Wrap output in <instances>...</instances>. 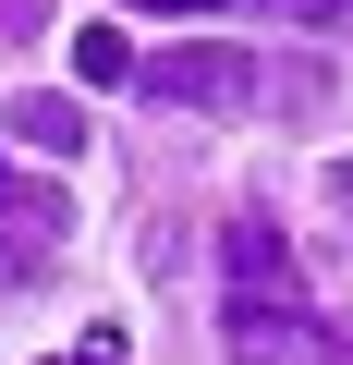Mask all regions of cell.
<instances>
[{
  "label": "cell",
  "mask_w": 353,
  "mask_h": 365,
  "mask_svg": "<svg viewBox=\"0 0 353 365\" xmlns=\"http://www.w3.org/2000/svg\"><path fill=\"white\" fill-rule=\"evenodd\" d=\"M134 86H146L158 110H244V98H256V61H244L232 37H183V49L134 61Z\"/></svg>",
  "instance_id": "cell-1"
},
{
  "label": "cell",
  "mask_w": 353,
  "mask_h": 365,
  "mask_svg": "<svg viewBox=\"0 0 353 365\" xmlns=\"http://www.w3.org/2000/svg\"><path fill=\"white\" fill-rule=\"evenodd\" d=\"M220 341H232V365H317V317H305V304L232 292V304H220Z\"/></svg>",
  "instance_id": "cell-2"
},
{
  "label": "cell",
  "mask_w": 353,
  "mask_h": 365,
  "mask_svg": "<svg viewBox=\"0 0 353 365\" xmlns=\"http://www.w3.org/2000/svg\"><path fill=\"white\" fill-rule=\"evenodd\" d=\"M220 268H232V292H256V304H305V280H292V256H280L268 220H232V232H220Z\"/></svg>",
  "instance_id": "cell-3"
},
{
  "label": "cell",
  "mask_w": 353,
  "mask_h": 365,
  "mask_svg": "<svg viewBox=\"0 0 353 365\" xmlns=\"http://www.w3.org/2000/svg\"><path fill=\"white\" fill-rule=\"evenodd\" d=\"M0 122H13L37 158H86V134H98V122H86V98H49V86H37V98H13Z\"/></svg>",
  "instance_id": "cell-4"
},
{
  "label": "cell",
  "mask_w": 353,
  "mask_h": 365,
  "mask_svg": "<svg viewBox=\"0 0 353 365\" xmlns=\"http://www.w3.org/2000/svg\"><path fill=\"white\" fill-rule=\"evenodd\" d=\"M0 220H13V232H37V244H49V232H61L73 207H61V182H25L13 158H0Z\"/></svg>",
  "instance_id": "cell-5"
},
{
  "label": "cell",
  "mask_w": 353,
  "mask_h": 365,
  "mask_svg": "<svg viewBox=\"0 0 353 365\" xmlns=\"http://www.w3.org/2000/svg\"><path fill=\"white\" fill-rule=\"evenodd\" d=\"M73 73H86V86H134V37L86 25V37H73Z\"/></svg>",
  "instance_id": "cell-6"
},
{
  "label": "cell",
  "mask_w": 353,
  "mask_h": 365,
  "mask_svg": "<svg viewBox=\"0 0 353 365\" xmlns=\"http://www.w3.org/2000/svg\"><path fill=\"white\" fill-rule=\"evenodd\" d=\"M256 98H280V110H317V98H329V73H317V61H280V73H256Z\"/></svg>",
  "instance_id": "cell-7"
},
{
  "label": "cell",
  "mask_w": 353,
  "mask_h": 365,
  "mask_svg": "<svg viewBox=\"0 0 353 365\" xmlns=\"http://www.w3.org/2000/svg\"><path fill=\"white\" fill-rule=\"evenodd\" d=\"M292 25H353V0H280Z\"/></svg>",
  "instance_id": "cell-8"
},
{
  "label": "cell",
  "mask_w": 353,
  "mask_h": 365,
  "mask_svg": "<svg viewBox=\"0 0 353 365\" xmlns=\"http://www.w3.org/2000/svg\"><path fill=\"white\" fill-rule=\"evenodd\" d=\"M134 13H232V0H134Z\"/></svg>",
  "instance_id": "cell-9"
},
{
  "label": "cell",
  "mask_w": 353,
  "mask_h": 365,
  "mask_svg": "<svg viewBox=\"0 0 353 365\" xmlns=\"http://www.w3.org/2000/svg\"><path fill=\"white\" fill-rule=\"evenodd\" d=\"M25 280H37V256H0V292H25Z\"/></svg>",
  "instance_id": "cell-10"
},
{
  "label": "cell",
  "mask_w": 353,
  "mask_h": 365,
  "mask_svg": "<svg viewBox=\"0 0 353 365\" xmlns=\"http://www.w3.org/2000/svg\"><path fill=\"white\" fill-rule=\"evenodd\" d=\"M329 207H341V220H353V158H341V170H329Z\"/></svg>",
  "instance_id": "cell-11"
},
{
  "label": "cell",
  "mask_w": 353,
  "mask_h": 365,
  "mask_svg": "<svg viewBox=\"0 0 353 365\" xmlns=\"http://www.w3.org/2000/svg\"><path fill=\"white\" fill-rule=\"evenodd\" d=\"M25 13H37V0H0V25H25Z\"/></svg>",
  "instance_id": "cell-12"
},
{
  "label": "cell",
  "mask_w": 353,
  "mask_h": 365,
  "mask_svg": "<svg viewBox=\"0 0 353 365\" xmlns=\"http://www.w3.org/2000/svg\"><path fill=\"white\" fill-rule=\"evenodd\" d=\"M61 365H86V353H61ZM98 365H110V341H98Z\"/></svg>",
  "instance_id": "cell-13"
}]
</instances>
